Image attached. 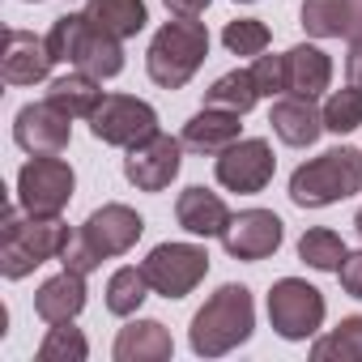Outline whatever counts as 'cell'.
Segmentation results:
<instances>
[{
    "label": "cell",
    "instance_id": "1",
    "mask_svg": "<svg viewBox=\"0 0 362 362\" xmlns=\"http://www.w3.org/2000/svg\"><path fill=\"white\" fill-rule=\"evenodd\" d=\"M69 243H73L69 222L39 218V214H26V209L22 214L5 209V226H0V273H5V281H22L39 264L60 260Z\"/></svg>",
    "mask_w": 362,
    "mask_h": 362
},
{
    "label": "cell",
    "instance_id": "2",
    "mask_svg": "<svg viewBox=\"0 0 362 362\" xmlns=\"http://www.w3.org/2000/svg\"><path fill=\"white\" fill-rule=\"evenodd\" d=\"M256 328V303H252V290L247 286H222L209 294V303L192 315V328H188V341H192V354L201 358H222L230 349H239Z\"/></svg>",
    "mask_w": 362,
    "mask_h": 362
},
{
    "label": "cell",
    "instance_id": "3",
    "mask_svg": "<svg viewBox=\"0 0 362 362\" xmlns=\"http://www.w3.org/2000/svg\"><path fill=\"white\" fill-rule=\"evenodd\" d=\"M205 56H209V30H205V22L175 18V22H166L153 35L149 52H145V73L162 90H184L197 77V69L205 64Z\"/></svg>",
    "mask_w": 362,
    "mask_h": 362
},
{
    "label": "cell",
    "instance_id": "4",
    "mask_svg": "<svg viewBox=\"0 0 362 362\" xmlns=\"http://www.w3.org/2000/svg\"><path fill=\"white\" fill-rule=\"evenodd\" d=\"M354 192H362V149L349 145L324 149L320 158H307L290 175V201L298 209H324Z\"/></svg>",
    "mask_w": 362,
    "mask_h": 362
},
{
    "label": "cell",
    "instance_id": "5",
    "mask_svg": "<svg viewBox=\"0 0 362 362\" xmlns=\"http://www.w3.org/2000/svg\"><path fill=\"white\" fill-rule=\"evenodd\" d=\"M77 175L60 153H30V162L18 170V205L39 218H60L73 201Z\"/></svg>",
    "mask_w": 362,
    "mask_h": 362
},
{
    "label": "cell",
    "instance_id": "6",
    "mask_svg": "<svg viewBox=\"0 0 362 362\" xmlns=\"http://www.w3.org/2000/svg\"><path fill=\"white\" fill-rule=\"evenodd\" d=\"M324 294L303 277H281L269 290V324L286 341H307L324 328Z\"/></svg>",
    "mask_w": 362,
    "mask_h": 362
},
{
    "label": "cell",
    "instance_id": "7",
    "mask_svg": "<svg viewBox=\"0 0 362 362\" xmlns=\"http://www.w3.org/2000/svg\"><path fill=\"white\" fill-rule=\"evenodd\" d=\"M141 269H145V281H149L153 294H162V298H184V294H192L205 281L209 252L197 247V243H158L141 260Z\"/></svg>",
    "mask_w": 362,
    "mask_h": 362
},
{
    "label": "cell",
    "instance_id": "8",
    "mask_svg": "<svg viewBox=\"0 0 362 362\" xmlns=\"http://www.w3.org/2000/svg\"><path fill=\"white\" fill-rule=\"evenodd\" d=\"M179 166H184V141L166 136V132H153V136L128 145L124 179H128L136 192H166L175 184Z\"/></svg>",
    "mask_w": 362,
    "mask_h": 362
},
{
    "label": "cell",
    "instance_id": "9",
    "mask_svg": "<svg viewBox=\"0 0 362 362\" xmlns=\"http://www.w3.org/2000/svg\"><path fill=\"white\" fill-rule=\"evenodd\" d=\"M273 170H277V158H273V145H269L264 136H239V141H235L230 149H222L218 162H214L218 184H222L226 192H243V197L264 192L269 179H273Z\"/></svg>",
    "mask_w": 362,
    "mask_h": 362
},
{
    "label": "cell",
    "instance_id": "10",
    "mask_svg": "<svg viewBox=\"0 0 362 362\" xmlns=\"http://www.w3.org/2000/svg\"><path fill=\"white\" fill-rule=\"evenodd\" d=\"M90 132H94V141H103V145L128 149V145H136V141H145V136L158 132V111H153L145 98L107 94V98L98 103V111L90 115Z\"/></svg>",
    "mask_w": 362,
    "mask_h": 362
},
{
    "label": "cell",
    "instance_id": "11",
    "mask_svg": "<svg viewBox=\"0 0 362 362\" xmlns=\"http://www.w3.org/2000/svg\"><path fill=\"white\" fill-rule=\"evenodd\" d=\"M13 141L26 153H64L73 141V115H64L52 98L26 103L13 115Z\"/></svg>",
    "mask_w": 362,
    "mask_h": 362
},
{
    "label": "cell",
    "instance_id": "12",
    "mask_svg": "<svg viewBox=\"0 0 362 362\" xmlns=\"http://www.w3.org/2000/svg\"><path fill=\"white\" fill-rule=\"evenodd\" d=\"M77 235H81V239L103 256V260H111V256H124V252H132V247H136V239L145 235V218H141L136 209H128V205L111 201V205L94 209Z\"/></svg>",
    "mask_w": 362,
    "mask_h": 362
},
{
    "label": "cell",
    "instance_id": "13",
    "mask_svg": "<svg viewBox=\"0 0 362 362\" xmlns=\"http://www.w3.org/2000/svg\"><path fill=\"white\" fill-rule=\"evenodd\" d=\"M281 235H286V226L273 209H243L222 230V247L235 260H269L281 247Z\"/></svg>",
    "mask_w": 362,
    "mask_h": 362
},
{
    "label": "cell",
    "instance_id": "14",
    "mask_svg": "<svg viewBox=\"0 0 362 362\" xmlns=\"http://www.w3.org/2000/svg\"><path fill=\"white\" fill-rule=\"evenodd\" d=\"M52 52L47 39L30 35V30H5V56H0V77L9 86H39L52 73Z\"/></svg>",
    "mask_w": 362,
    "mask_h": 362
},
{
    "label": "cell",
    "instance_id": "15",
    "mask_svg": "<svg viewBox=\"0 0 362 362\" xmlns=\"http://www.w3.org/2000/svg\"><path fill=\"white\" fill-rule=\"evenodd\" d=\"M230 218L235 214L226 209V201L218 192H209V188H184L179 201H175V222L197 239H222Z\"/></svg>",
    "mask_w": 362,
    "mask_h": 362
},
{
    "label": "cell",
    "instance_id": "16",
    "mask_svg": "<svg viewBox=\"0 0 362 362\" xmlns=\"http://www.w3.org/2000/svg\"><path fill=\"white\" fill-rule=\"evenodd\" d=\"M269 124H273V132H277L286 145L307 149V145H315L320 132H324V111L315 107V98L281 94V98L273 103V111H269Z\"/></svg>",
    "mask_w": 362,
    "mask_h": 362
},
{
    "label": "cell",
    "instance_id": "17",
    "mask_svg": "<svg viewBox=\"0 0 362 362\" xmlns=\"http://www.w3.org/2000/svg\"><path fill=\"white\" fill-rule=\"evenodd\" d=\"M69 64L81 69V73H90V77H98V81H111V77L124 73V39L98 30V26L86 18V26H81V35H77V47H73V60H69Z\"/></svg>",
    "mask_w": 362,
    "mask_h": 362
},
{
    "label": "cell",
    "instance_id": "18",
    "mask_svg": "<svg viewBox=\"0 0 362 362\" xmlns=\"http://www.w3.org/2000/svg\"><path fill=\"white\" fill-rule=\"evenodd\" d=\"M281 60H286V94L320 98V94L332 86V60H328V52H320L315 43H298V47H290Z\"/></svg>",
    "mask_w": 362,
    "mask_h": 362
},
{
    "label": "cell",
    "instance_id": "19",
    "mask_svg": "<svg viewBox=\"0 0 362 362\" xmlns=\"http://www.w3.org/2000/svg\"><path fill=\"white\" fill-rule=\"evenodd\" d=\"M81 307H86V273H73V269L47 277L35 294V311L43 324H69L81 315Z\"/></svg>",
    "mask_w": 362,
    "mask_h": 362
},
{
    "label": "cell",
    "instance_id": "20",
    "mask_svg": "<svg viewBox=\"0 0 362 362\" xmlns=\"http://www.w3.org/2000/svg\"><path fill=\"white\" fill-rule=\"evenodd\" d=\"M239 115L235 111H222V107H201L188 124H184V149L192 153H222L239 141Z\"/></svg>",
    "mask_w": 362,
    "mask_h": 362
},
{
    "label": "cell",
    "instance_id": "21",
    "mask_svg": "<svg viewBox=\"0 0 362 362\" xmlns=\"http://www.w3.org/2000/svg\"><path fill=\"white\" fill-rule=\"evenodd\" d=\"M115 362H166L175 354V341L162 320H132L115 337Z\"/></svg>",
    "mask_w": 362,
    "mask_h": 362
},
{
    "label": "cell",
    "instance_id": "22",
    "mask_svg": "<svg viewBox=\"0 0 362 362\" xmlns=\"http://www.w3.org/2000/svg\"><path fill=\"white\" fill-rule=\"evenodd\" d=\"M98 30L115 35V39H136L149 22V9H145V0H86V9H81Z\"/></svg>",
    "mask_w": 362,
    "mask_h": 362
},
{
    "label": "cell",
    "instance_id": "23",
    "mask_svg": "<svg viewBox=\"0 0 362 362\" xmlns=\"http://www.w3.org/2000/svg\"><path fill=\"white\" fill-rule=\"evenodd\" d=\"M47 98H52L64 115H73V119H90L107 94L98 90V77H90V73H81V69H73V73H64V77H52Z\"/></svg>",
    "mask_w": 362,
    "mask_h": 362
},
{
    "label": "cell",
    "instance_id": "24",
    "mask_svg": "<svg viewBox=\"0 0 362 362\" xmlns=\"http://www.w3.org/2000/svg\"><path fill=\"white\" fill-rule=\"evenodd\" d=\"M256 103H260V90H256L252 69H230L205 90V107H222V111H235V115H247Z\"/></svg>",
    "mask_w": 362,
    "mask_h": 362
},
{
    "label": "cell",
    "instance_id": "25",
    "mask_svg": "<svg viewBox=\"0 0 362 362\" xmlns=\"http://www.w3.org/2000/svg\"><path fill=\"white\" fill-rule=\"evenodd\" d=\"M145 298H149V281H145L141 264H124L111 273V281H107V311L111 315H136Z\"/></svg>",
    "mask_w": 362,
    "mask_h": 362
},
{
    "label": "cell",
    "instance_id": "26",
    "mask_svg": "<svg viewBox=\"0 0 362 362\" xmlns=\"http://www.w3.org/2000/svg\"><path fill=\"white\" fill-rule=\"evenodd\" d=\"M315 362H362V315H345L328 337L311 345Z\"/></svg>",
    "mask_w": 362,
    "mask_h": 362
},
{
    "label": "cell",
    "instance_id": "27",
    "mask_svg": "<svg viewBox=\"0 0 362 362\" xmlns=\"http://www.w3.org/2000/svg\"><path fill=\"white\" fill-rule=\"evenodd\" d=\"M303 30L311 39H349V5L345 0H303Z\"/></svg>",
    "mask_w": 362,
    "mask_h": 362
},
{
    "label": "cell",
    "instance_id": "28",
    "mask_svg": "<svg viewBox=\"0 0 362 362\" xmlns=\"http://www.w3.org/2000/svg\"><path fill=\"white\" fill-rule=\"evenodd\" d=\"M345 256H349L345 239H341L337 230H328V226H315V230H307V235L298 239V260L311 264L315 273H337Z\"/></svg>",
    "mask_w": 362,
    "mask_h": 362
},
{
    "label": "cell",
    "instance_id": "29",
    "mask_svg": "<svg viewBox=\"0 0 362 362\" xmlns=\"http://www.w3.org/2000/svg\"><path fill=\"white\" fill-rule=\"evenodd\" d=\"M324 132H354L362 124V86H345V90H332L324 98Z\"/></svg>",
    "mask_w": 362,
    "mask_h": 362
},
{
    "label": "cell",
    "instance_id": "30",
    "mask_svg": "<svg viewBox=\"0 0 362 362\" xmlns=\"http://www.w3.org/2000/svg\"><path fill=\"white\" fill-rule=\"evenodd\" d=\"M86 358H90V345H86L81 328H73V320L47 328V337L39 345V362H86Z\"/></svg>",
    "mask_w": 362,
    "mask_h": 362
},
{
    "label": "cell",
    "instance_id": "31",
    "mask_svg": "<svg viewBox=\"0 0 362 362\" xmlns=\"http://www.w3.org/2000/svg\"><path fill=\"white\" fill-rule=\"evenodd\" d=\"M269 39L273 35L260 18H235L222 30V43H226L230 56H260V52H269Z\"/></svg>",
    "mask_w": 362,
    "mask_h": 362
},
{
    "label": "cell",
    "instance_id": "32",
    "mask_svg": "<svg viewBox=\"0 0 362 362\" xmlns=\"http://www.w3.org/2000/svg\"><path fill=\"white\" fill-rule=\"evenodd\" d=\"M81 26H86V13H64V18L52 22V30H47L43 39H47V52H52L56 64H69V60H73V47H77Z\"/></svg>",
    "mask_w": 362,
    "mask_h": 362
},
{
    "label": "cell",
    "instance_id": "33",
    "mask_svg": "<svg viewBox=\"0 0 362 362\" xmlns=\"http://www.w3.org/2000/svg\"><path fill=\"white\" fill-rule=\"evenodd\" d=\"M252 77H256V90L260 98H273V94H286V60L281 56H256L252 64Z\"/></svg>",
    "mask_w": 362,
    "mask_h": 362
},
{
    "label": "cell",
    "instance_id": "34",
    "mask_svg": "<svg viewBox=\"0 0 362 362\" xmlns=\"http://www.w3.org/2000/svg\"><path fill=\"white\" fill-rule=\"evenodd\" d=\"M337 277H341V290H345L349 298H358V303H362V252H349V256L341 260Z\"/></svg>",
    "mask_w": 362,
    "mask_h": 362
},
{
    "label": "cell",
    "instance_id": "35",
    "mask_svg": "<svg viewBox=\"0 0 362 362\" xmlns=\"http://www.w3.org/2000/svg\"><path fill=\"white\" fill-rule=\"evenodd\" d=\"M345 77H349V86H362V35L349 39V52H345Z\"/></svg>",
    "mask_w": 362,
    "mask_h": 362
},
{
    "label": "cell",
    "instance_id": "36",
    "mask_svg": "<svg viewBox=\"0 0 362 362\" xmlns=\"http://www.w3.org/2000/svg\"><path fill=\"white\" fill-rule=\"evenodd\" d=\"M162 5H166L175 18H201V13L214 5V0H162Z\"/></svg>",
    "mask_w": 362,
    "mask_h": 362
},
{
    "label": "cell",
    "instance_id": "37",
    "mask_svg": "<svg viewBox=\"0 0 362 362\" xmlns=\"http://www.w3.org/2000/svg\"><path fill=\"white\" fill-rule=\"evenodd\" d=\"M349 5V39H358L362 35V0H345Z\"/></svg>",
    "mask_w": 362,
    "mask_h": 362
},
{
    "label": "cell",
    "instance_id": "38",
    "mask_svg": "<svg viewBox=\"0 0 362 362\" xmlns=\"http://www.w3.org/2000/svg\"><path fill=\"white\" fill-rule=\"evenodd\" d=\"M354 226H358V235H362V209H358V214H354Z\"/></svg>",
    "mask_w": 362,
    "mask_h": 362
},
{
    "label": "cell",
    "instance_id": "39",
    "mask_svg": "<svg viewBox=\"0 0 362 362\" xmlns=\"http://www.w3.org/2000/svg\"><path fill=\"white\" fill-rule=\"evenodd\" d=\"M243 5H252V0H243Z\"/></svg>",
    "mask_w": 362,
    "mask_h": 362
},
{
    "label": "cell",
    "instance_id": "40",
    "mask_svg": "<svg viewBox=\"0 0 362 362\" xmlns=\"http://www.w3.org/2000/svg\"><path fill=\"white\" fill-rule=\"evenodd\" d=\"M30 5H39V0H30Z\"/></svg>",
    "mask_w": 362,
    "mask_h": 362
}]
</instances>
